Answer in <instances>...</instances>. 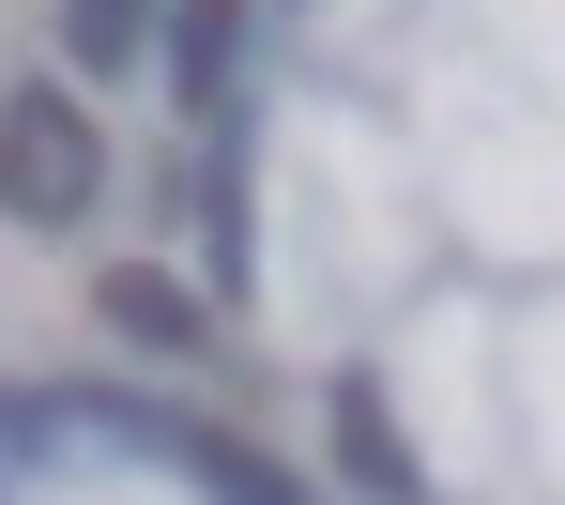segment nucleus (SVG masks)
<instances>
[{"mask_svg":"<svg viewBox=\"0 0 565 505\" xmlns=\"http://www.w3.org/2000/svg\"><path fill=\"white\" fill-rule=\"evenodd\" d=\"M93 200H107V138H93V107L62 93V77L0 93V214H15V230H77Z\"/></svg>","mask_w":565,"mask_h":505,"instance_id":"1","label":"nucleus"},{"mask_svg":"<svg viewBox=\"0 0 565 505\" xmlns=\"http://www.w3.org/2000/svg\"><path fill=\"white\" fill-rule=\"evenodd\" d=\"M93 306L138 337V353H214V322H199V292H169V276H138V261H107L93 276Z\"/></svg>","mask_w":565,"mask_h":505,"instance_id":"2","label":"nucleus"},{"mask_svg":"<svg viewBox=\"0 0 565 505\" xmlns=\"http://www.w3.org/2000/svg\"><path fill=\"white\" fill-rule=\"evenodd\" d=\"M337 444H352V491H367V505H413V491H428L413 444H397V413H382V383H337Z\"/></svg>","mask_w":565,"mask_h":505,"instance_id":"3","label":"nucleus"},{"mask_svg":"<svg viewBox=\"0 0 565 505\" xmlns=\"http://www.w3.org/2000/svg\"><path fill=\"white\" fill-rule=\"evenodd\" d=\"M230 46H245V0H184V15H169V62H184L199 123H214V93H230Z\"/></svg>","mask_w":565,"mask_h":505,"instance_id":"4","label":"nucleus"},{"mask_svg":"<svg viewBox=\"0 0 565 505\" xmlns=\"http://www.w3.org/2000/svg\"><path fill=\"white\" fill-rule=\"evenodd\" d=\"M138 31H153V0H62V46H77V62H138Z\"/></svg>","mask_w":565,"mask_h":505,"instance_id":"5","label":"nucleus"}]
</instances>
